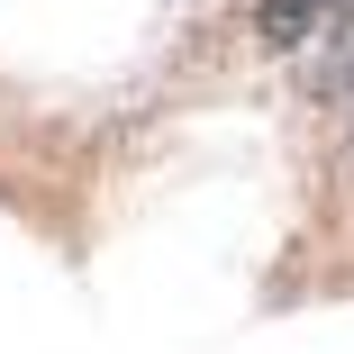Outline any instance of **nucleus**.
Instances as JSON below:
<instances>
[{
	"label": "nucleus",
	"mask_w": 354,
	"mask_h": 354,
	"mask_svg": "<svg viewBox=\"0 0 354 354\" xmlns=\"http://www.w3.org/2000/svg\"><path fill=\"white\" fill-rule=\"evenodd\" d=\"M318 19H327V0H254V28H263V46H300Z\"/></svg>",
	"instance_id": "obj_1"
}]
</instances>
